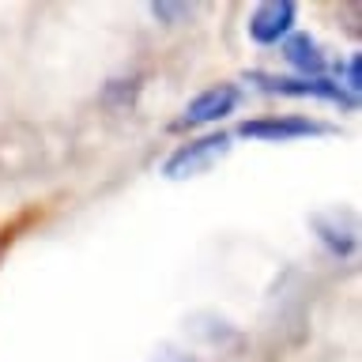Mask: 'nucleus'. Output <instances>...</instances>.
I'll return each mask as SVG.
<instances>
[{
	"label": "nucleus",
	"mask_w": 362,
	"mask_h": 362,
	"mask_svg": "<svg viewBox=\"0 0 362 362\" xmlns=\"http://www.w3.org/2000/svg\"><path fill=\"white\" fill-rule=\"evenodd\" d=\"M245 83H253L264 95H283V98H317V102H332V106L355 113L358 98L347 95L336 79L328 76H276V72H245Z\"/></svg>",
	"instance_id": "f257e3e1"
},
{
	"label": "nucleus",
	"mask_w": 362,
	"mask_h": 362,
	"mask_svg": "<svg viewBox=\"0 0 362 362\" xmlns=\"http://www.w3.org/2000/svg\"><path fill=\"white\" fill-rule=\"evenodd\" d=\"M230 147H234V136H226V132H208V136H197V140H185L166 155L163 177H170V181L200 177V174H208L219 158L230 155Z\"/></svg>",
	"instance_id": "f03ea898"
},
{
	"label": "nucleus",
	"mask_w": 362,
	"mask_h": 362,
	"mask_svg": "<svg viewBox=\"0 0 362 362\" xmlns=\"http://www.w3.org/2000/svg\"><path fill=\"white\" fill-rule=\"evenodd\" d=\"M238 102H242V87L238 83H215L208 90H200V95L181 110V117H174L170 129L174 132H192V129H204V124H219L226 113L238 110Z\"/></svg>",
	"instance_id": "7ed1b4c3"
},
{
	"label": "nucleus",
	"mask_w": 362,
	"mask_h": 362,
	"mask_svg": "<svg viewBox=\"0 0 362 362\" xmlns=\"http://www.w3.org/2000/svg\"><path fill=\"white\" fill-rule=\"evenodd\" d=\"M332 124L313 121V117H298V113H272V117H257V121H242L238 136L245 140H264V144H287V140H305V136H328Z\"/></svg>",
	"instance_id": "20e7f679"
},
{
	"label": "nucleus",
	"mask_w": 362,
	"mask_h": 362,
	"mask_svg": "<svg viewBox=\"0 0 362 362\" xmlns=\"http://www.w3.org/2000/svg\"><path fill=\"white\" fill-rule=\"evenodd\" d=\"M294 23H298V4L294 0H264L249 11V38L257 45H279L287 34H294Z\"/></svg>",
	"instance_id": "39448f33"
},
{
	"label": "nucleus",
	"mask_w": 362,
	"mask_h": 362,
	"mask_svg": "<svg viewBox=\"0 0 362 362\" xmlns=\"http://www.w3.org/2000/svg\"><path fill=\"white\" fill-rule=\"evenodd\" d=\"M313 230L317 238L325 242V249L332 257H351L358 245V226L351 215H339V211H328V215H313Z\"/></svg>",
	"instance_id": "423d86ee"
},
{
	"label": "nucleus",
	"mask_w": 362,
	"mask_h": 362,
	"mask_svg": "<svg viewBox=\"0 0 362 362\" xmlns=\"http://www.w3.org/2000/svg\"><path fill=\"white\" fill-rule=\"evenodd\" d=\"M283 45V61H287L298 76H325L328 68V57L321 49V42L310 38V34H287V38L279 42Z\"/></svg>",
	"instance_id": "0eeeda50"
},
{
	"label": "nucleus",
	"mask_w": 362,
	"mask_h": 362,
	"mask_svg": "<svg viewBox=\"0 0 362 362\" xmlns=\"http://www.w3.org/2000/svg\"><path fill=\"white\" fill-rule=\"evenodd\" d=\"M192 11H197V4H174V0H155V4H151V16L158 23H166V27H181V23H189Z\"/></svg>",
	"instance_id": "6e6552de"
},
{
	"label": "nucleus",
	"mask_w": 362,
	"mask_h": 362,
	"mask_svg": "<svg viewBox=\"0 0 362 362\" xmlns=\"http://www.w3.org/2000/svg\"><path fill=\"white\" fill-rule=\"evenodd\" d=\"M336 83L344 87L347 95L358 98V90H362V57H358V53H351L347 61L336 64Z\"/></svg>",
	"instance_id": "1a4fd4ad"
},
{
	"label": "nucleus",
	"mask_w": 362,
	"mask_h": 362,
	"mask_svg": "<svg viewBox=\"0 0 362 362\" xmlns=\"http://www.w3.org/2000/svg\"><path fill=\"white\" fill-rule=\"evenodd\" d=\"M136 90H140L136 79H110L106 90H102V102L113 106V110H121V106H129V102L136 98Z\"/></svg>",
	"instance_id": "9d476101"
},
{
	"label": "nucleus",
	"mask_w": 362,
	"mask_h": 362,
	"mask_svg": "<svg viewBox=\"0 0 362 362\" xmlns=\"http://www.w3.org/2000/svg\"><path fill=\"white\" fill-rule=\"evenodd\" d=\"M158 362H197V358H192V355H177V351H166Z\"/></svg>",
	"instance_id": "9b49d317"
}]
</instances>
